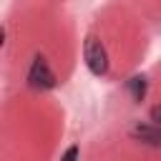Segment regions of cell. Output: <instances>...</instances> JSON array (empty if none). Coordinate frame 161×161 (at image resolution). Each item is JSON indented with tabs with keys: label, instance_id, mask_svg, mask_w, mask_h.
<instances>
[{
	"label": "cell",
	"instance_id": "1",
	"mask_svg": "<svg viewBox=\"0 0 161 161\" xmlns=\"http://www.w3.org/2000/svg\"><path fill=\"white\" fill-rule=\"evenodd\" d=\"M83 60H86V68L93 73V75H106L108 73V53L103 48V43L98 38H86V45H83Z\"/></svg>",
	"mask_w": 161,
	"mask_h": 161
},
{
	"label": "cell",
	"instance_id": "2",
	"mask_svg": "<svg viewBox=\"0 0 161 161\" xmlns=\"http://www.w3.org/2000/svg\"><path fill=\"white\" fill-rule=\"evenodd\" d=\"M28 86L35 88V91H50L55 86V75H53V70H50V65L43 55L33 58L30 70H28Z\"/></svg>",
	"mask_w": 161,
	"mask_h": 161
},
{
	"label": "cell",
	"instance_id": "3",
	"mask_svg": "<svg viewBox=\"0 0 161 161\" xmlns=\"http://www.w3.org/2000/svg\"><path fill=\"white\" fill-rule=\"evenodd\" d=\"M131 136L148 143V146H161V128L158 126H146V123H138L131 128Z\"/></svg>",
	"mask_w": 161,
	"mask_h": 161
},
{
	"label": "cell",
	"instance_id": "4",
	"mask_svg": "<svg viewBox=\"0 0 161 161\" xmlns=\"http://www.w3.org/2000/svg\"><path fill=\"white\" fill-rule=\"evenodd\" d=\"M128 91H131L133 101H143V96H146V78L143 75H133L128 80Z\"/></svg>",
	"mask_w": 161,
	"mask_h": 161
},
{
	"label": "cell",
	"instance_id": "5",
	"mask_svg": "<svg viewBox=\"0 0 161 161\" xmlns=\"http://www.w3.org/2000/svg\"><path fill=\"white\" fill-rule=\"evenodd\" d=\"M78 156H80V151H78V146H68V148L63 151V156H60V161H78Z\"/></svg>",
	"mask_w": 161,
	"mask_h": 161
},
{
	"label": "cell",
	"instance_id": "6",
	"mask_svg": "<svg viewBox=\"0 0 161 161\" xmlns=\"http://www.w3.org/2000/svg\"><path fill=\"white\" fill-rule=\"evenodd\" d=\"M151 121H153V126H158V128H161V103L151 108Z\"/></svg>",
	"mask_w": 161,
	"mask_h": 161
}]
</instances>
